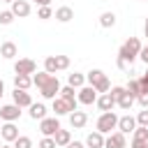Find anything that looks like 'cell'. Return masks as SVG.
<instances>
[{
	"label": "cell",
	"mask_w": 148,
	"mask_h": 148,
	"mask_svg": "<svg viewBox=\"0 0 148 148\" xmlns=\"http://www.w3.org/2000/svg\"><path fill=\"white\" fill-rule=\"evenodd\" d=\"M53 111H56V116H67V113L76 111V104H72L69 99H65L60 95V97H53Z\"/></svg>",
	"instance_id": "8992f818"
},
{
	"label": "cell",
	"mask_w": 148,
	"mask_h": 148,
	"mask_svg": "<svg viewBox=\"0 0 148 148\" xmlns=\"http://www.w3.org/2000/svg\"><path fill=\"white\" fill-rule=\"evenodd\" d=\"M67 148H83V143H81V141H69Z\"/></svg>",
	"instance_id": "60d3db41"
},
{
	"label": "cell",
	"mask_w": 148,
	"mask_h": 148,
	"mask_svg": "<svg viewBox=\"0 0 148 148\" xmlns=\"http://www.w3.org/2000/svg\"><path fill=\"white\" fill-rule=\"evenodd\" d=\"M132 134H134L132 139H136V141H148V127H143V125H139Z\"/></svg>",
	"instance_id": "f546056e"
},
{
	"label": "cell",
	"mask_w": 148,
	"mask_h": 148,
	"mask_svg": "<svg viewBox=\"0 0 148 148\" xmlns=\"http://www.w3.org/2000/svg\"><path fill=\"white\" fill-rule=\"evenodd\" d=\"M69 67V56H49L44 60V69L49 74H56L58 69H67Z\"/></svg>",
	"instance_id": "277c9868"
},
{
	"label": "cell",
	"mask_w": 148,
	"mask_h": 148,
	"mask_svg": "<svg viewBox=\"0 0 148 148\" xmlns=\"http://www.w3.org/2000/svg\"><path fill=\"white\" fill-rule=\"evenodd\" d=\"M2 92H5V83H2V79H0V97H2Z\"/></svg>",
	"instance_id": "ee69618b"
},
{
	"label": "cell",
	"mask_w": 148,
	"mask_h": 148,
	"mask_svg": "<svg viewBox=\"0 0 148 148\" xmlns=\"http://www.w3.org/2000/svg\"><path fill=\"white\" fill-rule=\"evenodd\" d=\"M14 148H32V141H30V136H18V139L14 141Z\"/></svg>",
	"instance_id": "1f68e13d"
},
{
	"label": "cell",
	"mask_w": 148,
	"mask_h": 148,
	"mask_svg": "<svg viewBox=\"0 0 148 148\" xmlns=\"http://www.w3.org/2000/svg\"><path fill=\"white\" fill-rule=\"evenodd\" d=\"M67 83H69V86H74V88H83L86 76H83V74H79V72H74V74H69V76H67Z\"/></svg>",
	"instance_id": "d4e9b609"
},
{
	"label": "cell",
	"mask_w": 148,
	"mask_h": 148,
	"mask_svg": "<svg viewBox=\"0 0 148 148\" xmlns=\"http://www.w3.org/2000/svg\"><path fill=\"white\" fill-rule=\"evenodd\" d=\"M2 2H14V0H2Z\"/></svg>",
	"instance_id": "bcb514c9"
},
{
	"label": "cell",
	"mask_w": 148,
	"mask_h": 148,
	"mask_svg": "<svg viewBox=\"0 0 148 148\" xmlns=\"http://www.w3.org/2000/svg\"><path fill=\"white\" fill-rule=\"evenodd\" d=\"M39 92H42V97H44V99H53V97H56V92H60V81H58V76H53V74H51V79L39 88Z\"/></svg>",
	"instance_id": "5b68a950"
},
{
	"label": "cell",
	"mask_w": 148,
	"mask_h": 148,
	"mask_svg": "<svg viewBox=\"0 0 148 148\" xmlns=\"http://www.w3.org/2000/svg\"><path fill=\"white\" fill-rule=\"evenodd\" d=\"M79 102L81 104H92V102H97V90L88 83V86H83V88H79Z\"/></svg>",
	"instance_id": "30bf717a"
},
{
	"label": "cell",
	"mask_w": 148,
	"mask_h": 148,
	"mask_svg": "<svg viewBox=\"0 0 148 148\" xmlns=\"http://www.w3.org/2000/svg\"><path fill=\"white\" fill-rule=\"evenodd\" d=\"M86 146L88 148H104V134L102 132H90L88 139H86Z\"/></svg>",
	"instance_id": "ac0fdd59"
},
{
	"label": "cell",
	"mask_w": 148,
	"mask_h": 148,
	"mask_svg": "<svg viewBox=\"0 0 148 148\" xmlns=\"http://www.w3.org/2000/svg\"><path fill=\"white\" fill-rule=\"evenodd\" d=\"M14 72L16 74H35L37 72V62L30 60V58H18L16 65H14Z\"/></svg>",
	"instance_id": "9c48e42d"
},
{
	"label": "cell",
	"mask_w": 148,
	"mask_h": 148,
	"mask_svg": "<svg viewBox=\"0 0 148 148\" xmlns=\"http://www.w3.org/2000/svg\"><path fill=\"white\" fill-rule=\"evenodd\" d=\"M99 25H102V28H113V25H116V14H113V12H104V14L99 16Z\"/></svg>",
	"instance_id": "603a6c76"
},
{
	"label": "cell",
	"mask_w": 148,
	"mask_h": 148,
	"mask_svg": "<svg viewBox=\"0 0 148 148\" xmlns=\"http://www.w3.org/2000/svg\"><path fill=\"white\" fill-rule=\"evenodd\" d=\"M53 139H56V143H58V146H67V143L72 141V134H69L67 130H62V127H60V130L56 132V136H53Z\"/></svg>",
	"instance_id": "cb8c5ba5"
},
{
	"label": "cell",
	"mask_w": 148,
	"mask_h": 148,
	"mask_svg": "<svg viewBox=\"0 0 148 148\" xmlns=\"http://www.w3.org/2000/svg\"><path fill=\"white\" fill-rule=\"evenodd\" d=\"M139 83H141V92H148V69H146V74L139 79Z\"/></svg>",
	"instance_id": "8d00e7d4"
},
{
	"label": "cell",
	"mask_w": 148,
	"mask_h": 148,
	"mask_svg": "<svg viewBox=\"0 0 148 148\" xmlns=\"http://www.w3.org/2000/svg\"><path fill=\"white\" fill-rule=\"evenodd\" d=\"M0 136H2L7 143H12V141L18 139V127H16L14 123H5V125L0 127Z\"/></svg>",
	"instance_id": "7c38bea8"
},
{
	"label": "cell",
	"mask_w": 148,
	"mask_h": 148,
	"mask_svg": "<svg viewBox=\"0 0 148 148\" xmlns=\"http://www.w3.org/2000/svg\"><path fill=\"white\" fill-rule=\"evenodd\" d=\"M60 95H62L65 99H69L72 104H79V97L74 95V86H69V83H67L65 88H60Z\"/></svg>",
	"instance_id": "4316f807"
},
{
	"label": "cell",
	"mask_w": 148,
	"mask_h": 148,
	"mask_svg": "<svg viewBox=\"0 0 148 148\" xmlns=\"http://www.w3.org/2000/svg\"><path fill=\"white\" fill-rule=\"evenodd\" d=\"M118 130H120L123 134L134 132V130H136V118H132V116H123V118H118Z\"/></svg>",
	"instance_id": "9a60e30c"
},
{
	"label": "cell",
	"mask_w": 148,
	"mask_h": 148,
	"mask_svg": "<svg viewBox=\"0 0 148 148\" xmlns=\"http://www.w3.org/2000/svg\"><path fill=\"white\" fill-rule=\"evenodd\" d=\"M49 79H51V74H49V72L44 69V72H37V74L32 76V83H35L37 88H42V86H44V83H46Z\"/></svg>",
	"instance_id": "83f0119b"
},
{
	"label": "cell",
	"mask_w": 148,
	"mask_h": 148,
	"mask_svg": "<svg viewBox=\"0 0 148 148\" xmlns=\"http://www.w3.org/2000/svg\"><path fill=\"white\" fill-rule=\"evenodd\" d=\"M28 109H30V118H32V120H42V118H46V106H44V104H35V102H32Z\"/></svg>",
	"instance_id": "ffe728a7"
},
{
	"label": "cell",
	"mask_w": 148,
	"mask_h": 148,
	"mask_svg": "<svg viewBox=\"0 0 148 148\" xmlns=\"http://www.w3.org/2000/svg\"><path fill=\"white\" fill-rule=\"evenodd\" d=\"M139 53H141V42H139V37H130L123 46H120V51H118V69H123V72H127L130 67H132V62H134V58H139Z\"/></svg>",
	"instance_id": "6da1fadb"
},
{
	"label": "cell",
	"mask_w": 148,
	"mask_h": 148,
	"mask_svg": "<svg viewBox=\"0 0 148 148\" xmlns=\"http://www.w3.org/2000/svg\"><path fill=\"white\" fill-rule=\"evenodd\" d=\"M60 130V123H58V118H42L39 120V132L44 134V136H56V132Z\"/></svg>",
	"instance_id": "52a82bcc"
},
{
	"label": "cell",
	"mask_w": 148,
	"mask_h": 148,
	"mask_svg": "<svg viewBox=\"0 0 148 148\" xmlns=\"http://www.w3.org/2000/svg\"><path fill=\"white\" fill-rule=\"evenodd\" d=\"M134 102H136V99H134V97H132L130 92H125V95H123V97L118 99V106H120V109H125V111H130Z\"/></svg>",
	"instance_id": "f1b7e54d"
},
{
	"label": "cell",
	"mask_w": 148,
	"mask_h": 148,
	"mask_svg": "<svg viewBox=\"0 0 148 148\" xmlns=\"http://www.w3.org/2000/svg\"><path fill=\"white\" fill-rule=\"evenodd\" d=\"M143 35L148 37V18H146V23H143Z\"/></svg>",
	"instance_id": "7bdbcfd3"
},
{
	"label": "cell",
	"mask_w": 148,
	"mask_h": 148,
	"mask_svg": "<svg viewBox=\"0 0 148 148\" xmlns=\"http://www.w3.org/2000/svg\"><path fill=\"white\" fill-rule=\"evenodd\" d=\"M86 123H88V113H86V111H72V113H69V125H72L74 130H81Z\"/></svg>",
	"instance_id": "5bb4252c"
},
{
	"label": "cell",
	"mask_w": 148,
	"mask_h": 148,
	"mask_svg": "<svg viewBox=\"0 0 148 148\" xmlns=\"http://www.w3.org/2000/svg\"><path fill=\"white\" fill-rule=\"evenodd\" d=\"M12 97H14V104H18L21 109H23V106H30V104H32V97H30V92H28V90H21V88H14V92H12Z\"/></svg>",
	"instance_id": "4fadbf2b"
},
{
	"label": "cell",
	"mask_w": 148,
	"mask_h": 148,
	"mask_svg": "<svg viewBox=\"0 0 148 148\" xmlns=\"http://www.w3.org/2000/svg\"><path fill=\"white\" fill-rule=\"evenodd\" d=\"M102 111H113V106H116V99L111 97V92H102L99 97H97V102H95Z\"/></svg>",
	"instance_id": "e0dca14e"
},
{
	"label": "cell",
	"mask_w": 148,
	"mask_h": 148,
	"mask_svg": "<svg viewBox=\"0 0 148 148\" xmlns=\"http://www.w3.org/2000/svg\"><path fill=\"white\" fill-rule=\"evenodd\" d=\"M86 81H88L97 92H109V90H111V83H109V79H106V74H104L102 69H92V72H88Z\"/></svg>",
	"instance_id": "7a4b0ae2"
},
{
	"label": "cell",
	"mask_w": 148,
	"mask_h": 148,
	"mask_svg": "<svg viewBox=\"0 0 148 148\" xmlns=\"http://www.w3.org/2000/svg\"><path fill=\"white\" fill-rule=\"evenodd\" d=\"M39 148H58V143H56L53 136H44V139L39 141Z\"/></svg>",
	"instance_id": "836d02e7"
},
{
	"label": "cell",
	"mask_w": 148,
	"mask_h": 148,
	"mask_svg": "<svg viewBox=\"0 0 148 148\" xmlns=\"http://www.w3.org/2000/svg\"><path fill=\"white\" fill-rule=\"evenodd\" d=\"M35 2H37L39 7H44V5H51V0H35Z\"/></svg>",
	"instance_id": "b9f144b4"
},
{
	"label": "cell",
	"mask_w": 148,
	"mask_h": 148,
	"mask_svg": "<svg viewBox=\"0 0 148 148\" xmlns=\"http://www.w3.org/2000/svg\"><path fill=\"white\" fill-rule=\"evenodd\" d=\"M125 90L136 99V97L141 95V83H139V79H130V83H127V88H125Z\"/></svg>",
	"instance_id": "484cf974"
},
{
	"label": "cell",
	"mask_w": 148,
	"mask_h": 148,
	"mask_svg": "<svg viewBox=\"0 0 148 148\" xmlns=\"http://www.w3.org/2000/svg\"><path fill=\"white\" fill-rule=\"evenodd\" d=\"M51 16H53V9H51V5H44V7H39V12H37V18L46 21V18H51Z\"/></svg>",
	"instance_id": "4dcf8cb0"
},
{
	"label": "cell",
	"mask_w": 148,
	"mask_h": 148,
	"mask_svg": "<svg viewBox=\"0 0 148 148\" xmlns=\"http://www.w3.org/2000/svg\"><path fill=\"white\" fill-rule=\"evenodd\" d=\"M125 146H127V141H125L123 132H111L104 139V148H125Z\"/></svg>",
	"instance_id": "8fae6325"
},
{
	"label": "cell",
	"mask_w": 148,
	"mask_h": 148,
	"mask_svg": "<svg viewBox=\"0 0 148 148\" xmlns=\"http://www.w3.org/2000/svg\"><path fill=\"white\" fill-rule=\"evenodd\" d=\"M0 56L7 58V60L14 58V56H16V44H14V42H5V44L0 46Z\"/></svg>",
	"instance_id": "7402d4cb"
},
{
	"label": "cell",
	"mask_w": 148,
	"mask_h": 148,
	"mask_svg": "<svg viewBox=\"0 0 148 148\" xmlns=\"http://www.w3.org/2000/svg\"><path fill=\"white\" fill-rule=\"evenodd\" d=\"M0 148H12V146H0Z\"/></svg>",
	"instance_id": "f6af8a7d"
},
{
	"label": "cell",
	"mask_w": 148,
	"mask_h": 148,
	"mask_svg": "<svg viewBox=\"0 0 148 148\" xmlns=\"http://www.w3.org/2000/svg\"><path fill=\"white\" fill-rule=\"evenodd\" d=\"M136 123H139V125H143V127H148V109L139 111V116H136Z\"/></svg>",
	"instance_id": "d590c367"
},
{
	"label": "cell",
	"mask_w": 148,
	"mask_h": 148,
	"mask_svg": "<svg viewBox=\"0 0 148 148\" xmlns=\"http://www.w3.org/2000/svg\"><path fill=\"white\" fill-rule=\"evenodd\" d=\"M14 86L21 90H28L32 86V76L30 74H14Z\"/></svg>",
	"instance_id": "d6986e66"
},
{
	"label": "cell",
	"mask_w": 148,
	"mask_h": 148,
	"mask_svg": "<svg viewBox=\"0 0 148 148\" xmlns=\"http://www.w3.org/2000/svg\"><path fill=\"white\" fill-rule=\"evenodd\" d=\"M125 92H127V90H125V88H120V86H116V88H111V97L116 99V104H118V99H120V97H123Z\"/></svg>",
	"instance_id": "e575fe53"
},
{
	"label": "cell",
	"mask_w": 148,
	"mask_h": 148,
	"mask_svg": "<svg viewBox=\"0 0 148 148\" xmlns=\"http://www.w3.org/2000/svg\"><path fill=\"white\" fill-rule=\"evenodd\" d=\"M56 18H58L60 23H67V21H72V18H74V12H72V7H58V9H56Z\"/></svg>",
	"instance_id": "44dd1931"
},
{
	"label": "cell",
	"mask_w": 148,
	"mask_h": 148,
	"mask_svg": "<svg viewBox=\"0 0 148 148\" xmlns=\"http://www.w3.org/2000/svg\"><path fill=\"white\" fill-rule=\"evenodd\" d=\"M136 102H139L143 109H148V92H141V95L136 97Z\"/></svg>",
	"instance_id": "74e56055"
},
{
	"label": "cell",
	"mask_w": 148,
	"mask_h": 148,
	"mask_svg": "<svg viewBox=\"0 0 148 148\" xmlns=\"http://www.w3.org/2000/svg\"><path fill=\"white\" fill-rule=\"evenodd\" d=\"M0 118H2L5 123L18 120V118H21V106H18V104H5V106L0 109Z\"/></svg>",
	"instance_id": "ba28073f"
},
{
	"label": "cell",
	"mask_w": 148,
	"mask_h": 148,
	"mask_svg": "<svg viewBox=\"0 0 148 148\" xmlns=\"http://www.w3.org/2000/svg\"><path fill=\"white\" fill-rule=\"evenodd\" d=\"M118 127V116L113 111H102V116L97 118V132L102 134H111V130Z\"/></svg>",
	"instance_id": "3957f363"
},
{
	"label": "cell",
	"mask_w": 148,
	"mask_h": 148,
	"mask_svg": "<svg viewBox=\"0 0 148 148\" xmlns=\"http://www.w3.org/2000/svg\"><path fill=\"white\" fill-rule=\"evenodd\" d=\"M139 58H141V60L148 65V44H146V46H141V53H139Z\"/></svg>",
	"instance_id": "f35d334b"
},
{
	"label": "cell",
	"mask_w": 148,
	"mask_h": 148,
	"mask_svg": "<svg viewBox=\"0 0 148 148\" xmlns=\"http://www.w3.org/2000/svg\"><path fill=\"white\" fill-rule=\"evenodd\" d=\"M132 148H148V141H136V139H132Z\"/></svg>",
	"instance_id": "ab89813d"
},
{
	"label": "cell",
	"mask_w": 148,
	"mask_h": 148,
	"mask_svg": "<svg viewBox=\"0 0 148 148\" xmlns=\"http://www.w3.org/2000/svg\"><path fill=\"white\" fill-rule=\"evenodd\" d=\"M14 21V12L9 9V12H0V25H9Z\"/></svg>",
	"instance_id": "d6a6232c"
},
{
	"label": "cell",
	"mask_w": 148,
	"mask_h": 148,
	"mask_svg": "<svg viewBox=\"0 0 148 148\" xmlns=\"http://www.w3.org/2000/svg\"><path fill=\"white\" fill-rule=\"evenodd\" d=\"M12 12H14V16H28L30 14V2L28 0H14L12 2Z\"/></svg>",
	"instance_id": "2e32d148"
}]
</instances>
